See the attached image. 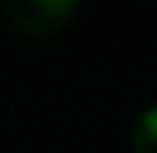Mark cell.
Returning <instances> with one entry per match:
<instances>
[{"label": "cell", "instance_id": "1", "mask_svg": "<svg viewBox=\"0 0 157 153\" xmlns=\"http://www.w3.org/2000/svg\"><path fill=\"white\" fill-rule=\"evenodd\" d=\"M84 0H4L7 24L25 38H56L77 21Z\"/></svg>", "mask_w": 157, "mask_h": 153}, {"label": "cell", "instance_id": "2", "mask_svg": "<svg viewBox=\"0 0 157 153\" xmlns=\"http://www.w3.org/2000/svg\"><path fill=\"white\" fill-rule=\"evenodd\" d=\"M129 150L133 153H157V101L147 104L129 125Z\"/></svg>", "mask_w": 157, "mask_h": 153}]
</instances>
